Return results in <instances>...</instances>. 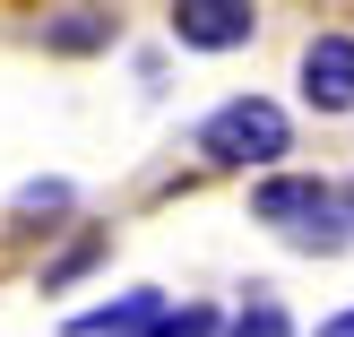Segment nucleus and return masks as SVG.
<instances>
[{"label": "nucleus", "instance_id": "1", "mask_svg": "<svg viewBox=\"0 0 354 337\" xmlns=\"http://www.w3.org/2000/svg\"><path fill=\"white\" fill-rule=\"evenodd\" d=\"M286 147H294V121L268 95H234V104H216L199 121V156L207 165H277Z\"/></svg>", "mask_w": 354, "mask_h": 337}, {"label": "nucleus", "instance_id": "2", "mask_svg": "<svg viewBox=\"0 0 354 337\" xmlns=\"http://www.w3.org/2000/svg\"><path fill=\"white\" fill-rule=\"evenodd\" d=\"M251 217L320 251V242H337V190H328L320 173H268V182L251 190Z\"/></svg>", "mask_w": 354, "mask_h": 337}, {"label": "nucleus", "instance_id": "3", "mask_svg": "<svg viewBox=\"0 0 354 337\" xmlns=\"http://www.w3.org/2000/svg\"><path fill=\"white\" fill-rule=\"evenodd\" d=\"M251 26H259L251 0H173V35L190 52H234V44H251Z\"/></svg>", "mask_w": 354, "mask_h": 337}, {"label": "nucleus", "instance_id": "4", "mask_svg": "<svg viewBox=\"0 0 354 337\" xmlns=\"http://www.w3.org/2000/svg\"><path fill=\"white\" fill-rule=\"evenodd\" d=\"M303 95H311V113H354V35L303 44Z\"/></svg>", "mask_w": 354, "mask_h": 337}, {"label": "nucleus", "instance_id": "5", "mask_svg": "<svg viewBox=\"0 0 354 337\" xmlns=\"http://www.w3.org/2000/svg\"><path fill=\"white\" fill-rule=\"evenodd\" d=\"M165 311H156V294H121V303H95V311H78V337H138V329H156Z\"/></svg>", "mask_w": 354, "mask_h": 337}, {"label": "nucleus", "instance_id": "6", "mask_svg": "<svg viewBox=\"0 0 354 337\" xmlns=\"http://www.w3.org/2000/svg\"><path fill=\"white\" fill-rule=\"evenodd\" d=\"M225 337H294V320H286V303H277V294H251V303L225 320Z\"/></svg>", "mask_w": 354, "mask_h": 337}, {"label": "nucleus", "instance_id": "7", "mask_svg": "<svg viewBox=\"0 0 354 337\" xmlns=\"http://www.w3.org/2000/svg\"><path fill=\"white\" fill-rule=\"evenodd\" d=\"M104 35H113V26H104V9H69L61 26H52V44H61V52H95Z\"/></svg>", "mask_w": 354, "mask_h": 337}, {"label": "nucleus", "instance_id": "8", "mask_svg": "<svg viewBox=\"0 0 354 337\" xmlns=\"http://www.w3.org/2000/svg\"><path fill=\"white\" fill-rule=\"evenodd\" d=\"M156 337H225V320L207 303H190V311H165V320H156Z\"/></svg>", "mask_w": 354, "mask_h": 337}, {"label": "nucleus", "instance_id": "9", "mask_svg": "<svg viewBox=\"0 0 354 337\" xmlns=\"http://www.w3.org/2000/svg\"><path fill=\"white\" fill-rule=\"evenodd\" d=\"M52 208H69V182H26L17 190V217H52Z\"/></svg>", "mask_w": 354, "mask_h": 337}, {"label": "nucleus", "instance_id": "10", "mask_svg": "<svg viewBox=\"0 0 354 337\" xmlns=\"http://www.w3.org/2000/svg\"><path fill=\"white\" fill-rule=\"evenodd\" d=\"M95 251H104V234H86L78 251H61V259H52V268H44V286H69V277H78V268H86V259H95Z\"/></svg>", "mask_w": 354, "mask_h": 337}, {"label": "nucleus", "instance_id": "11", "mask_svg": "<svg viewBox=\"0 0 354 337\" xmlns=\"http://www.w3.org/2000/svg\"><path fill=\"white\" fill-rule=\"evenodd\" d=\"M320 337H354V311H337V320H320Z\"/></svg>", "mask_w": 354, "mask_h": 337}, {"label": "nucleus", "instance_id": "12", "mask_svg": "<svg viewBox=\"0 0 354 337\" xmlns=\"http://www.w3.org/2000/svg\"><path fill=\"white\" fill-rule=\"evenodd\" d=\"M337 217H346V225H354V190H346V199H337Z\"/></svg>", "mask_w": 354, "mask_h": 337}]
</instances>
